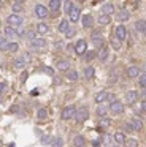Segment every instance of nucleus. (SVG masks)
<instances>
[{"mask_svg": "<svg viewBox=\"0 0 146 147\" xmlns=\"http://www.w3.org/2000/svg\"><path fill=\"white\" fill-rule=\"evenodd\" d=\"M138 86H140V89H146V74H140Z\"/></svg>", "mask_w": 146, "mask_h": 147, "instance_id": "37", "label": "nucleus"}, {"mask_svg": "<svg viewBox=\"0 0 146 147\" xmlns=\"http://www.w3.org/2000/svg\"><path fill=\"white\" fill-rule=\"evenodd\" d=\"M25 79H27V73L24 71V73L21 74V82H25Z\"/></svg>", "mask_w": 146, "mask_h": 147, "instance_id": "46", "label": "nucleus"}, {"mask_svg": "<svg viewBox=\"0 0 146 147\" xmlns=\"http://www.w3.org/2000/svg\"><path fill=\"white\" fill-rule=\"evenodd\" d=\"M138 101V92L136 90H127L126 92V103L127 105H135Z\"/></svg>", "mask_w": 146, "mask_h": 147, "instance_id": "6", "label": "nucleus"}, {"mask_svg": "<svg viewBox=\"0 0 146 147\" xmlns=\"http://www.w3.org/2000/svg\"><path fill=\"white\" fill-rule=\"evenodd\" d=\"M110 123H111V120H110V119L102 117V127H110Z\"/></svg>", "mask_w": 146, "mask_h": 147, "instance_id": "43", "label": "nucleus"}, {"mask_svg": "<svg viewBox=\"0 0 146 147\" xmlns=\"http://www.w3.org/2000/svg\"><path fill=\"white\" fill-rule=\"evenodd\" d=\"M35 14H37L38 19H46V18H49V10L44 5H37L35 7Z\"/></svg>", "mask_w": 146, "mask_h": 147, "instance_id": "4", "label": "nucleus"}, {"mask_svg": "<svg viewBox=\"0 0 146 147\" xmlns=\"http://www.w3.org/2000/svg\"><path fill=\"white\" fill-rule=\"evenodd\" d=\"M73 146L75 147H86V138L83 136V134L75 136V139H73Z\"/></svg>", "mask_w": 146, "mask_h": 147, "instance_id": "19", "label": "nucleus"}, {"mask_svg": "<svg viewBox=\"0 0 146 147\" xmlns=\"http://www.w3.org/2000/svg\"><path fill=\"white\" fill-rule=\"evenodd\" d=\"M111 22V16H106V14H100L98 16V24H103V26H106V24Z\"/></svg>", "mask_w": 146, "mask_h": 147, "instance_id": "31", "label": "nucleus"}, {"mask_svg": "<svg viewBox=\"0 0 146 147\" xmlns=\"http://www.w3.org/2000/svg\"><path fill=\"white\" fill-rule=\"evenodd\" d=\"M67 78H68L70 81H78V73H76L75 70H68L67 71Z\"/></svg>", "mask_w": 146, "mask_h": 147, "instance_id": "36", "label": "nucleus"}, {"mask_svg": "<svg viewBox=\"0 0 146 147\" xmlns=\"http://www.w3.org/2000/svg\"><path fill=\"white\" fill-rule=\"evenodd\" d=\"M129 123L132 125L133 131H143V122H141V119H136V117H133L132 120L129 122Z\"/></svg>", "mask_w": 146, "mask_h": 147, "instance_id": "15", "label": "nucleus"}, {"mask_svg": "<svg viewBox=\"0 0 146 147\" xmlns=\"http://www.w3.org/2000/svg\"><path fill=\"white\" fill-rule=\"evenodd\" d=\"M94 74H95L94 67H86V68H84V76H86V79H92V78H94Z\"/></svg>", "mask_w": 146, "mask_h": 147, "instance_id": "30", "label": "nucleus"}, {"mask_svg": "<svg viewBox=\"0 0 146 147\" xmlns=\"http://www.w3.org/2000/svg\"><path fill=\"white\" fill-rule=\"evenodd\" d=\"M140 76V68L135 67V65H132V67L127 68V78L129 79H135V78Z\"/></svg>", "mask_w": 146, "mask_h": 147, "instance_id": "13", "label": "nucleus"}, {"mask_svg": "<svg viewBox=\"0 0 146 147\" xmlns=\"http://www.w3.org/2000/svg\"><path fill=\"white\" fill-rule=\"evenodd\" d=\"M75 111H76V108L73 105L65 106V108L62 109V114H60L62 120H70V119H73V117H75Z\"/></svg>", "mask_w": 146, "mask_h": 147, "instance_id": "3", "label": "nucleus"}, {"mask_svg": "<svg viewBox=\"0 0 146 147\" xmlns=\"http://www.w3.org/2000/svg\"><path fill=\"white\" fill-rule=\"evenodd\" d=\"M49 32V26H48L46 22H40L37 26V33H40V35H44V33Z\"/></svg>", "mask_w": 146, "mask_h": 147, "instance_id": "23", "label": "nucleus"}, {"mask_svg": "<svg viewBox=\"0 0 146 147\" xmlns=\"http://www.w3.org/2000/svg\"><path fill=\"white\" fill-rule=\"evenodd\" d=\"M3 43H5V35H3V33H0V46H2Z\"/></svg>", "mask_w": 146, "mask_h": 147, "instance_id": "47", "label": "nucleus"}, {"mask_svg": "<svg viewBox=\"0 0 146 147\" xmlns=\"http://www.w3.org/2000/svg\"><path fill=\"white\" fill-rule=\"evenodd\" d=\"M53 142H51V146L53 147H63V142H62V138L60 136H57V138H53Z\"/></svg>", "mask_w": 146, "mask_h": 147, "instance_id": "33", "label": "nucleus"}, {"mask_svg": "<svg viewBox=\"0 0 146 147\" xmlns=\"http://www.w3.org/2000/svg\"><path fill=\"white\" fill-rule=\"evenodd\" d=\"M95 112H97L98 117H105V115L108 114V105H100V106L97 108V111H95Z\"/></svg>", "mask_w": 146, "mask_h": 147, "instance_id": "27", "label": "nucleus"}, {"mask_svg": "<svg viewBox=\"0 0 146 147\" xmlns=\"http://www.w3.org/2000/svg\"><path fill=\"white\" fill-rule=\"evenodd\" d=\"M68 14H70V21H72V22H78L79 18H81V10L76 8V7H73L72 11H70Z\"/></svg>", "mask_w": 146, "mask_h": 147, "instance_id": "14", "label": "nucleus"}, {"mask_svg": "<svg viewBox=\"0 0 146 147\" xmlns=\"http://www.w3.org/2000/svg\"><path fill=\"white\" fill-rule=\"evenodd\" d=\"M124 147H138V141L133 139V138H130V139H126V142H124Z\"/></svg>", "mask_w": 146, "mask_h": 147, "instance_id": "34", "label": "nucleus"}, {"mask_svg": "<svg viewBox=\"0 0 146 147\" xmlns=\"http://www.w3.org/2000/svg\"><path fill=\"white\" fill-rule=\"evenodd\" d=\"M60 5H62V2H60V0H51V2H49V8H48V10H51L54 14H56V13H59Z\"/></svg>", "mask_w": 146, "mask_h": 147, "instance_id": "21", "label": "nucleus"}, {"mask_svg": "<svg viewBox=\"0 0 146 147\" xmlns=\"http://www.w3.org/2000/svg\"><path fill=\"white\" fill-rule=\"evenodd\" d=\"M113 139H114V142L117 144V146H121V144H124L126 142V134L124 133H121V131H116V133H114V136H113Z\"/></svg>", "mask_w": 146, "mask_h": 147, "instance_id": "20", "label": "nucleus"}, {"mask_svg": "<svg viewBox=\"0 0 146 147\" xmlns=\"http://www.w3.org/2000/svg\"><path fill=\"white\" fill-rule=\"evenodd\" d=\"M2 100H3V96H2V93H0V103H2Z\"/></svg>", "mask_w": 146, "mask_h": 147, "instance_id": "50", "label": "nucleus"}, {"mask_svg": "<svg viewBox=\"0 0 146 147\" xmlns=\"http://www.w3.org/2000/svg\"><path fill=\"white\" fill-rule=\"evenodd\" d=\"M21 60L24 62V63H25V62H30V60H32L30 52H24V54H22V57H21Z\"/></svg>", "mask_w": 146, "mask_h": 147, "instance_id": "40", "label": "nucleus"}, {"mask_svg": "<svg viewBox=\"0 0 146 147\" xmlns=\"http://www.w3.org/2000/svg\"><path fill=\"white\" fill-rule=\"evenodd\" d=\"M75 33H76V30L73 27H68V30L65 32V36L67 38H72V36H75Z\"/></svg>", "mask_w": 146, "mask_h": 147, "instance_id": "39", "label": "nucleus"}, {"mask_svg": "<svg viewBox=\"0 0 146 147\" xmlns=\"http://www.w3.org/2000/svg\"><path fill=\"white\" fill-rule=\"evenodd\" d=\"M43 70H44V71H46V73H48V74H53V73H54V71H53V70H51V68H43Z\"/></svg>", "mask_w": 146, "mask_h": 147, "instance_id": "49", "label": "nucleus"}, {"mask_svg": "<svg viewBox=\"0 0 146 147\" xmlns=\"http://www.w3.org/2000/svg\"><path fill=\"white\" fill-rule=\"evenodd\" d=\"M62 3L65 5V11H67V13H70L72 8H73V2H62Z\"/></svg>", "mask_w": 146, "mask_h": 147, "instance_id": "42", "label": "nucleus"}, {"mask_svg": "<svg viewBox=\"0 0 146 147\" xmlns=\"http://www.w3.org/2000/svg\"><path fill=\"white\" fill-rule=\"evenodd\" d=\"M11 8H13V14H19L24 10V2L22 0H16V2H13Z\"/></svg>", "mask_w": 146, "mask_h": 147, "instance_id": "16", "label": "nucleus"}, {"mask_svg": "<svg viewBox=\"0 0 146 147\" xmlns=\"http://www.w3.org/2000/svg\"><path fill=\"white\" fill-rule=\"evenodd\" d=\"M108 109H110L113 114H122V112H124V105L121 101H117V100H114L113 103L108 105Z\"/></svg>", "mask_w": 146, "mask_h": 147, "instance_id": "5", "label": "nucleus"}, {"mask_svg": "<svg viewBox=\"0 0 146 147\" xmlns=\"http://www.w3.org/2000/svg\"><path fill=\"white\" fill-rule=\"evenodd\" d=\"M108 54H110V51H108V46H102L100 49H98L97 52H95V55H97V59L100 62H105L108 59Z\"/></svg>", "mask_w": 146, "mask_h": 147, "instance_id": "11", "label": "nucleus"}, {"mask_svg": "<svg viewBox=\"0 0 146 147\" xmlns=\"http://www.w3.org/2000/svg\"><path fill=\"white\" fill-rule=\"evenodd\" d=\"M110 45H111V48H113L114 51H119V49H121V46H122V41H119V40L113 38V40H111V43H110Z\"/></svg>", "mask_w": 146, "mask_h": 147, "instance_id": "35", "label": "nucleus"}, {"mask_svg": "<svg viewBox=\"0 0 146 147\" xmlns=\"http://www.w3.org/2000/svg\"><path fill=\"white\" fill-rule=\"evenodd\" d=\"M114 35H116V40L122 41V40H126V36H127V29L122 26V24H119V26L114 27Z\"/></svg>", "mask_w": 146, "mask_h": 147, "instance_id": "7", "label": "nucleus"}, {"mask_svg": "<svg viewBox=\"0 0 146 147\" xmlns=\"http://www.w3.org/2000/svg\"><path fill=\"white\" fill-rule=\"evenodd\" d=\"M30 46L32 48H44V46H46V41H44L43 38H35L30 41Z\"/></svg>", "mask_w": 146, "mask_h": 147, "instance_id": "24", "label": "nucleus"}, {"mask_svg": "<svg viewBox=\"0 0 146 147\" xmlns=\"http://www.w3.org/2000/svg\"><path fill=\"white\" fill-rule=\"evenodd\" d=\"M3 35H6V38H18V33H16V30L13 29V27H6L5 29V33Z\"/></svg>", "mask_w": 146, "mask_h": 147, "instance_id": "29", "label": "nucleus"}, {"mask_svg": "<svg viewBox=\"0 0 146 147\" xmlns=\"http://www.w3.org/2000/svg\"><path fill=\"white\" fill-rule=\"evenodd\" d=\"M37 117L40 119V120H44V119H48V109L40 108V109H38V112H37Z\"/></svg>", "mask_w": 146, "mask_h": 147, "instance_id": "32", "label": "nucleus"}, {"mask_svg": "<svg viewBox=\"0 0 146 147\" xmlns=\"http://www.w3.org/2000/svg\"><path fill=\"white\" fill-rule=\"evenodd\" d=\"M49 139H51L49 136H43V138H41V142H43V144H49Z\"/></svg>", "mask_w": 146, "mask_h": 147, "instance_id": "44", "label": "nucleus"}, {"mask_svg": "<svg viewBox=\"0 0 146 147\" xmlns=\"http://www.w3.org/2000/svg\"><path fill=\"white\" fill-rule=\"evenodd\" d=\"M126 131H133V128L130 123H126Z\"/></svg>", "mask_w": 146, "mask_h": 147, "instance_id": "48", "label": "nucleus"}, {"mask_svg": "<svg viewBox=\"0 0 146 147\" xmlns=\"http://www.w3.org/2000/svg\"><path fill=\"white\" fill-rule=\"evenodd\" d=\"M6 24H8L10 27H21L22 24H24V18H22L21 14H10V16L6 18Z\"/></svg>", "mask_w": 146, "mask_h": 147, "instance_id": "1", "label": "nucleus"}, {"mask_svg": "<svg viewBox=\"0 0 146 147\" xmlns=\"http://www.w3.org/2000/svg\"><path fill=\"white\" fill-rule=\"evenodd\" d=\"M135 29L138 30L140 33H143V32L146 30V21H145V19H138V21L135 22Z\"/></svg>", "mask_w": 146, "mask_h": 147, "instance_id": "26", "label": "nucleus"}, {"mask_svg": "<svg viewBox=\"0 0 146 147\" xmlns=\"http://www.w3.org/2000/svg\"><path fill=\"white\" fill-rule=\"evenodd\" d=\"M86 60H92V59L95 57V51H86Z\"/></svg>", "mask_w": 146, "mask_h": 147, "instance_id": "41", "label": "nucleus"}, {"mask_svg": "<svg viewBox=\"0 0 146 147\" xmlns=\"http://www.w3.org/2000/svg\"><path fill=\"white\" fill-rule=\"evenodd\" d=\"M106 98H108V92L106 90H100V92L95 95V103H97V105H102L103 101H106Z\"/></svg>", "mask_w": 146, "mask_h": 147, "instance_id": "18", "label": "nucleus"}, {"mask_svg": "<svg viewBox=\"0 0 146 147\" xmlns=\"http://www.w3.org/2000/svg\"><path fill=\"white\" fill-rule=\"evenodd\" d=\"M56 67H57V70H62V71H68L72 65H70V62H68V60H57Z\"/></svg>", "mask_w": 146, "mask_h": 147, "instance_id": "22", "label": "nucleus"}, {"mask_svg": "<svg viewBox=\"0 0 146 147\" xmlns=\"http://www.w3.org/2000/svg\"><path fill=\"white\" fill-rule=\"evenodd\" d=\"M0 49H2L3 52H18V49H19V45L18 43H14V41H11V43H8V41H5L2 46H0Z\"/></svg>", "mask_w": 146, "mask_h": 147, "instance_id": "10", "label": "nucleus"}, {"mask_svg": "<svg viewBox=\"0 0 146 147\" xmlns=\"http://www.w3.org/2000/svg\"><path fill=\"white\" fill-rule=\"evenodd\" d=\"M92 147H100V141H98V139L92 141Z\"/></svg>", "mask_w": 146, "mask_h": 147, "instance_id": "45", "label": "nucleus"}, {"mask_svg": "<svg viewBox=\"0 0 146 147\" xmlns=\"http://www.w3.org/2000/svg\"><path fill=\"white\" fill-rule=\"evenodd\" d=\"M116 19L119 21V22H126V21H129V19H130V11H129V10H126V8L119 10V11H117Z\"/></svg>", "mask_w": 146, "mask_h": 147, "instance_id": "12", "label": "nucleus"}, {"mask_svg": "<svg viewBox=\"0 0 146 147\" xmlns=\"http://www.w3.org/2000/svg\"><path fill=\"white\" fill-rule=\"evenodd\" d=\"M81 22H83V27H91L92 22H94V19H92L91 14H84L83 19H81Z\"/></svg>", "mask_w": 146, "mask_h": 147, "instance_id": "28", "label": "nucleus"}, {"mask_svg": "<svg viewBox=\"0 0 146 147\" xmlns=\"http://www.w3.org/2000/svg\"><path fill=\"white\" fill-rule=\"evenodd\" d=\"M73 49H75V52L78 55H83L86 51H87V41H86V40H79V41H76V45H75Z\"/></svg>", "mask_w": 146, "mask_h": 147, "instance_id": "9", "label": "nucleus"}, {"mask_svg": "<svg viewBox=\"0 0 146 147\" xmlns=\"http://www.w3.org/2000/svg\"><path fill=\"white\" fill-rule=\"evenodd\" d=\"M113 11H114V5L113 3H103L102 5V14H106V16H111L113 14Z\"/></svg>", "mask_w": 146, "mask_h": 147, "instance_id": "17", "label": "nucleus"}, {"mask_svg": "<svg viewBox=\"0 0 146 147\" xmlns=\"http://www.w3.org/2000/svg\"><path fill=\"white\" fill-rule=\"evenodd\" d=\"M91 40H92V43H94L95 46H100V48L103 46V36H102L100 30H92Z\"/></svg>", "mask_w": 146, "mask_h": 147, "instance_id": "8", "label": "nucleus"}, {"mask_svg": "<svg viewBox=\"0 0 146 147\" xmlns=\"http://www.w3.org/2000/svg\"><path fill=\"white\" fill-rule=\"evenodd\" d=\"M87 117H89V109L86 108V106H81V108H78L75 111V120L79 122V123H81V122H84Z\"/></svg>", "mask_w": 146, "mask_h": 147, "instance_id": "2", "label": "nucleus"}, {"mask_svg": "<svg viewBox=\"0 0 146 147\" xmlns=\"http://www.w3.org/2000/svg\"><path fill=\"white\" fill-rule=\"evenodd\" d=\"M13 65H14V68H18V70H21V68H24V62L21 60V59H16L14 62H13Z\"/></svg>", "mask_w": 146, "mask_h": 147, "instance_id": "38", "label": "nucleus"}, {"mask_svg": "<svg viewBox=\"0 0 146 147\" xmlns=\"http://www.w3.org/2000/svg\"><path fill=\"white\" fill-rule=\"evenodd\" d=\"M68 27H70L68 21H67V19H63V21H60V22H59V26H57V30H59L60 33H65L67 30H68Z\"/></svg>", "mask_w": 146, "mask_h": 147, "instance_id": "25", "label": "nucleus"}]
</instances>
